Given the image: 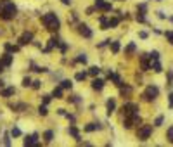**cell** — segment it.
<instances>
[{
  "label": "cell",
  "instance_id": "31",
  "mask_svg": "<svg viewBox=\"0 0 173 147\" xmlns=\"http://www.w3.org/2000/svg\"><path fill=\"white\" fill-rule=\"evenodd\" d=\"M151 59H159V52L158 50H154V52H151V55H149Z\"/></svg>",
  "mask_w": 173,
  "mask_h": 147
},
{
  "label": "cell",
  "instance_id": "37",
  "mask_svg": "<svg viewBox=\"0 0 173 147\" xmlns=\"http://www.w3.org/2000/svg\"><path fill=\"white\" fill-rule=\"evenodd\" d=\"M50 102V95H45V97H43V104H49Z\"/></svg>",
  "mask_w": 173,
  "mask_h": 147
},
{
  "label": "cell",
  "instance_id": "35",
  "mask_svg": "<svg viewBox=\"0 0 173 147\" xmlns=\"http://www.w3.org/2000/svg\"><path fill=\"white\" fill-rule=\"evenodd\" d=\"M133 50H135V45H133V44H130L128 49H126V52H133Z\"/></svg>",
  "mask_w": 173,
  "mask_h": 147
},
{
  "label": "cell",
  "instance_id": "18",
  "mask_svg": "<svg viewBox=\"0 0 173 147\" xmlns=\"http://www.w3.org/2000/svg\"><path fill=\"white\" fill-rule=\"evenodd\" d=\"M43 137H45V142L49 144V142H52V138H54V133L49 130V132H45V135H43Z\"/></svg>",
  "mask_w": 173,
  "mask_h": 147
},
{
  "label": "cell",
  "instance_id": "9",
  "mask_svg": "<svg viewBox=\"0 0 173 147\" xmlns=\"http://www.w3.org/2000/svg\"><path fill=\"white\" fill-rule=\"evenodd\" d=\"M92 88L94 90H102L104 88V81L102 80H94L92 81Z\"/></svg>",
  "mask_w": 173,
  "mask_h": 147
},
{
  "label": "cell",
  "instance_id": "36",
  "mask_svg": "<svg viewBox=\"0 0 173 147\" xmlns=\"http://www.w3.org/2000/svg\"><path fill=\"white\" fill-rule=\"evenodd\" d=\"M40 83H42V81L36 80V81H33V85H31V87H33V88H40Z\"/></svg>",
  "mask_w": 173,
  "mask_h": 147
},
{
  "label": "cell",
  "instance_id": "5",
  "mask_svg": "<svg viewBox=\"0 0 173 147\" xmlns=\"http://www.w3.org/2000/svg\"><path fill=\"white\" fill-rule=\"evenodd\" d=\"M95 7L97 9H100V11H104V12H109L113 7H111V4H107L106 0H95Z\"/></svg>",
  "mask_w": 173,
  "mask_h": 147
},
{
  "label": "cell",
  "instance_id": "26",
  "mask_svg": "<svg viewBox=\"0 0 173 147\" xmlns=\"http://www.w3.org/2000/svg\"><path fill=\"white\" fill-rule=\"evenodd\" d=\"M38 113H40L42 116H45L49 111H47V107H45V106H40V107H38Z\"/></svg>",
  "mask_w": 173,
  "mask_h": 147
},
{
  "label": "cell",
  "instance_id": "27",
  "mask_svg": "<svg viewBox=\"0 0 173 147\" xmlns=\"http://www.w3.org/2000/svg\"><path fill=\"white\" fill-rule=\"evenodd\" d=\"M11 135H12V137H19V135H21V130H19V128H12V130H11Z\"/></svg>",
  "mask_w": 173,
  "mask_h": 147
},
{
  "label": "cell",
  "instance_id": "12",
  "mask_svg": "<svg viewBox=\"0 0 173 147\" xmlns=\"http://www.w3.org/2000/svg\"><path fill=\"white\" fill-rule=\"evenodd\" d=\"M2 62H4V66H11L12 64V55L11 54H4L2 55Z\"/></svg>",
  "mask_w": 173,
  "mask_h": 147
},
{
  "label": "cell",
  "instance_id": "33",
  "mask_svg": "<svg viewBox=\"0 0 173 147\" xmlns=\"http://www.w3.org/2000/svg\"><path fill=\"white\" fill-rule=\"evenodd\" d=\"M30 85H31V80L30 78H24L23 80V87H30Z\"/></svg>",
  "mask_w": 173,
  "mask_h": 147
},
{
  "label": "cell",
  "instance_id": "1",
  "mask_svg": "<svg viewBox=\"0 0 173 147\" xmlns=\"http://www.w3.org/2000/svg\"><path fill=\"white\" fill-rule=\"evenodd\" d=\"M16 12H17L16 5L12 2H9V0H4V2L0 4V17H2V19L9 21V19H12L16 16Z\"/></svg>",
  "mask_w": 173,
  "mask_h": 147
},
{
  "label": "cell",
  "instance_id": "40",
  "mask_svg": "<svg viewBox=\"0 0 173 147\" xmlns=\"http://www.w3.org/2000/svg\"><path fill=\"white\" fill-rule=\"evenodd\" d=\"M4 68H5V66H4V62H2V61H0V73H2V71H4Z\"/></svg>",
  "mask_w": 173,
  "mask_h": 147
},
{
  "label": "cell",
  "instance_id": "2",
  "mask_svg": "<svg viewBox=\"0 0 173 147\" xmlns=\"http://www.w3.org/2000/svg\"><path fill=\"white\" fill-rule=\"evenodd\" d=\"M42 23L45 24V28L50 30V31H57L59 26H61L59 17H57L54 12H49V14H45V16H42Z\"/></svg>",
  "mask_w": 173,
  "mask_h": 147
},
{
  "label": "cell",
  "instance_id": "28",
  "mask_svg": "<svg viewBox=\"0 0 173 147\" xmlns=\"http://www.w3.org/2000/svg\"><path fill=\"white\" fill-rule=\"evenodd\" d=\"M99 73H100V69H99L97 66H94V68H90V74H94V76H95V74H99Z\"/></svg>",
  "mask_w": 173,
  "mask_h": 147
},
{
  "label": "cell",
  "instance_id": "7",
  "mask_svg": "<svg viewBox=\"0 0 173 147\" xmlns=\"http://www.w3.org/2000/svg\"><path fill=\"white\" fill-rule=\"evenodd\" d=\"M78 28H80V30H78V31H80V35H83L85 38H90V36H92V31H90V28L86 26V24H80Z\"/></svg>",
  "mask_w": 173,
  "mask_h": 147
},
{
  "label": "cell",
  "instance_id": "41",
  "mask_svg": "<svg viewBox=\"0 0 173 147\" xmlns=\"http://www.w3.org/2000/svg\"><path fill=\"white\" fill-rule=\"evenodd\" d=\"M2 87H4V81H2V80H0V88H2Z\"/></svg>",
  "mask_w": 173,
  "mask_h": 147
},
{
  "label": "cell",
  "instance_id": "34",
  "mask_svg": "<svg viewBox=\"0 0 173 147\" xmlns=\"http://www.w3.org/2000/svg\"><path fill=\"white\" fill-rule=\"evenodd\" d=\"M4 144H5V145H11V138H9V135L4 137Z\"/></svg>",
  "mask_w": 173,
  "mask_h": 147
},
{
  "label": "cell",
  "instance_id": "11",
  "mask_svg": "<svg viewBox=\"0 0 173 147\" xmlns=\"http://www.w3.org/2000/svg\"><path fill=\"white\" fill-rule=\"evenodd\" d=\"M36 135H31V137H26L24 138V145H36Z\"/></svg>",
  "mask_w": 173,
  "mask_h": 147
},
{
  "label": "cell",
  "instance_id": "32",
  "mask_svg": "<svg viewBox=\"0 0 173 147\" xmlns=\"http://www.w3.org/2000/svg\"><path fill=\"white\" fill-rule=\"evenodd\" d=\"M154 125H156V127L163 125V116H158V118H156V121H154Z\"/></svg>",
  "mask_w": 173,
  "mask_h": 147
},
{
  "label": "cell",
  "instance_id": "3",
  "mask_svg": "<svg viewBox=\"0 0 173 147\" xmlns=\"http://www.w3.org/2000/svg\"><path fill=\"white\" fill-rule=\"evenodd\" d=\"M151 133H153V127H151V125H142V127L137 130V138L147 140L151 137Z\"/></svg>",
  "mask_w": 173,
  "mask_h": 147
},
{
  "label": "cell",
  "instance_id": "30",
  "mask_svg": "<svg viewBox=\"0 0 173 147\" xmlns=\"http://www.w3.org/2000/svg\"><path fill=\"white\" fill-rule=\"evenodd\" d=\"M168 140H170V142L173 144V127H171V128L168 130Z\"/></svg>",
  "mask_w": 173,
  "mask_h": 147
},
{
  "label": "cell",
  "instance_id": "13",
  "mask_svg": "<svg viewBox=\"0 0 173 147\" xmlns=\"http://www.w3.org/2000/svg\"><path fill=\"white\" fill-rule=\"evenodd\" d=\"M114 107H116L114 100H113V99H109V100H107V114H111V113L114 111Z\"/></svg>",
  "mask_w": 173,
  "mask_h": 147
},
{
  "label": "cell",
  "instance_id": "29",
  "mask_svg": "<svg viewBox=\"0 0 173 147\" xmlns=\"http://www.w3.org/2000/svg\"><path fill=\"white\" fill-rule=\"evenodd\" d=\"M164 35H166V38L170 40V44H173V31H166Z\"/></svg>",
  "mask_w": 173,
  "mask_h": 147
},
{
  "label": "cell",
  "instance_id": "20",
  "mask_svg": "<svg viewBox=\"0 0 173 147\" xmlns=\"http://www.w3.org/2000/svg\"><path fill=\"white\" fill-rule=\"evenodd\" d=\"M69 133H71V135H73L75 138H78V140H80V135H78V130H76L75 127H69Z\"/></svg>",
  "mask_w": 173,
  "mask_h": 147
},
{
  "label": "cell",
  "instance_id": "22",
  "mask_svg": "<svg viewBox=\"0 0 173 147\" xmlns=\"http://www.w3.org/2000/svg\"><path fill=\"white\" fill-rule=\"evenodd\" d=\"M75 78H76V81H83V80L86 78V73H76Z\"/></svg>",
  "mask_w": 173,
  "mask_h": 147
},
{
  "label": "cell",
  "instance_id": "6",
  "mask_svg": "<svg viewBox=\"0 0 173 147\" xmlns=\"http://www.w3.org/2000/svg\"><path fill=\"white\" fill-rule=\"evenodd\" d=\"M31 40H33V33L26 31V33L21 35V38H19V45H26V44H30Z\"/></svg>",
  "mask_w": 173,
  "mask_h": 147
},
{
  "label": "cell",
  "instance_id": "10",
  "mask_svg": "<svg viewBox=\"0 0 173 147\" xmlns=\"http://www.w3.org/2000/svg\"><path fill=\"white\" fill-rule=\"evenodd\" d=\"M94 130H100V125L97 123H88V125H86V127H85V132H94Z\"/></svg>",
  "mask_w": 173,
  "mask_h": 147
},
{
  "label": "cell",
  "instance_id": "38",
  "mask_svg": "<svg viewBox=\"0 0 173 147\" xmlns=\"http://www.w3.org/2000/svg\"><path fill=\"white\" fill-rule=\"evenodd\" d=\"M168 97H170V107H173V94H170Z\"/></svg>",
  "mask_w": 173,
  "mask_h": 147
},
{
  "label": "cell",
  "instance_id": "39",
  "mask_svg": "<svg viewBox=\"0 0 173 147\" xmlns=\"http://www.w3.org/2000/svg\"><path fill=\"white\" fill-rule=\"evenodd\" d=\"M61 2H62L64 5H71V0H61Z\"/></svg>",
  "mask_w": 173,
  "mask_h": 147
},
{
  "label": "cell",
  "instance_id": "19",
  "mask_svg": "<svg viewBox=\"0 0 173 147\" xmlns=\"http://www.w3.org/2000/svg\"><path fill=\"white\" fill-rule=\"evenodd\" d=\"M100 24H102V30H107L109 28V21H107L106 17H100Z\"/></svg>",
  "mask_w": 173,
  "mask_h": 147
},
{
  "label": "cell",
  "instance_id": "15",
  "mask_svg": "<svg viewBox=\"0 0 173 147\" xmlns=\"http://www.w3.org/2000/svg\"><path fill=\"white\" fill-rule=\"evenodd\" d=\"M140 62H142V69H144V71L151 69V66H149V62H147V57H145V55H142V57H140Z\"/></svg>",
  "mask_w": 173,
  "mask_h": 147
},
{
  "label": "cell",
  "instance_id": "17",
  "mask_svg": "<svg viewBox=\"0 0 173 147\" xmlns=\"http://www.w3.org/2000/svg\"><path fill=\"white\" fill-rule=\"evenodd\" d=\"M111 50L116 54V52H120V42H111Z\"/></svg>",
  "mask_w": 173,
  "mask_h": 147
},
{
  "label": "cell",
  "instance_id": "21",
  "mask_svg": "<svg viewBox=\"0 0 173 147\" xmlns=\"http://www.w3.org/2000/svg\"><path fill=\"white\" fill-rule=\"evenodd\" d=\"M130 94H132V88H130V87H125V88H121V95H123V97H125V95L128 97Z\"/></svg>",
  "mask_w": 173,
  "mask_h": 147
},
{
  "label": "cell",
  "instance_id": "23",
  "mask_svg": "<svg viewBox=\"0 0 173 147\" xmlns=\"http://www.w3.org/2000/svg\"><path fill=\"white\" fill-rule=\"evenodd\" d=\"M5 50H9V52H17L19 49L14 47V45H11V44H7V45H5Z\"/></svg>",
  "mask_w": 173,
  "mask_h": 147
},
{
  "label": "cell",
  "instance_id": "4",
  "mask_svg": "<svg viewBox=\"0 0 173 147\" xmlns=\"http://www.w3.org/2000/svg\"><path fill=\"white\" fill-rule=\"evenodd\" d=\"M158 95H159V90H158V87H153V85L147 87L145 92H144V99L145 100H154Z\"/></svg>",
  "mask_w": 173,
  "mask_h": 147
},
{
  "label": "cell",
  "instance_id": "14",
  "mask_svg": "<svg viewBox=\"0 0 173 147\" xmlns=\"http://www.w3.org/2000/svg\"><path fill=\"white\" fill-rule=\"evenodd\" d=\"M151 68H153L156 73H161V62L158 61V59H154V62H153V64H151Z\"/></svg>",
  "mask_w": 173,
  "mask_h": 147
},
{
  "label": "cell",
  "instance_id": "24",
  "mask_svg": "<svg viewBox=\"0 0 173 147\" xmlns=\"http://www.w3.org/2000/svg\"><path fill=\"white\" fill-rule=\"evenodd\" d=\"M61 87H62V88H71V81H69V80H64V81L61 83Z\"/></svg>",
  "mask_w": 173,
  "mask_h": 147
},
{
  "label": "cell",
  "instance_id": "8",
  "mask_svg": "<svg viewBox=\"0 0 173 147\" xmlns=\"http://www.w3.org/2000/svg\"><path fill=\"white\" fill-rule=\"evenodd\" d=\"M14 87H9V88H4V90H0V95L2 97H11V95H14Z\"/></svg>",
  "mask_w": 173,
  "mask_h": 147
},
{
  "label": "cell",
  "instance_id": "25",
  "mask_svg": "<svg viewBox=\"0 0 173 147\" xmlns=\"http://www.w3.org/2000/svg\"><path fill=\"white\" fill-rule=\"evenodd\" d=\"M76 62H83V64H85V62H86V55L85 54H80L78 59H76Z\"/></svg>",
  "mask_w": 173,
  "mask_h": 147
},
{
  "label": "cell",
  "instance_id": "16",
  "mask_svg": "<svg viewBox=\"0 0 173 147\" xmlns=\"http://www.w3.org/2000/svg\"><path fill=\"white\" fill-rule=\"evenodd\" d=\"M52 97H55V99H62V87L55 88V90L52 92Z\"/></svg>",
  "mask_w": 173,
  "mask_h": 147
}]
</instances>
